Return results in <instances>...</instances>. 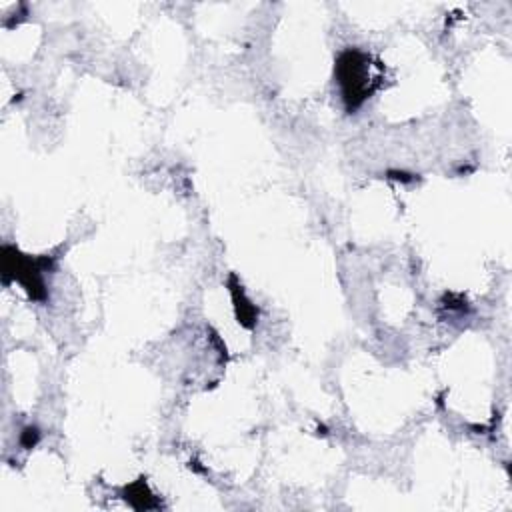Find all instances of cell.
Segmentation results:
<instances>
[{"label": "cell", "mask_w": 512, "mask_h": 512, "mask_svg": "<svg viewBox=\"0 0 512 512\" xmlns=\"http://www.w3.org/2000/svg\"><path fill=\"white\" fill-rule=\"evenodd\" d=\"M338 82L342 88V98L348 110H356L372 94V76H370V56L348 48L338 56L336 64Z\"/></svg>", "instance_id": "obj_1"}, {"label": "cell", "mask_w": 512, "mask_h": 512, "mask_svg": "<svg viewBox=\"0 0 512 512\" xmlns=\"http://www.w3.org/2000/svg\"><path fill=\"white\" fill-rule=\"evenodd\" d=\"M4 278L8 274H12L30 294V298H44V284H42V262L40 260H30V258H22V254H18L12 248H4Z\"/></svg>", "instance_id": "obj_2"}]
</instances>
